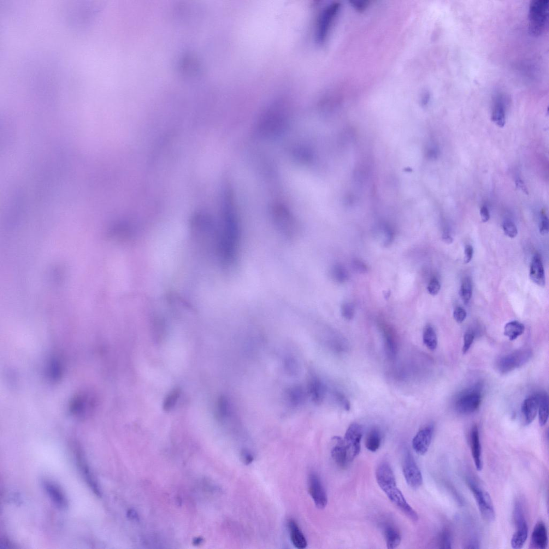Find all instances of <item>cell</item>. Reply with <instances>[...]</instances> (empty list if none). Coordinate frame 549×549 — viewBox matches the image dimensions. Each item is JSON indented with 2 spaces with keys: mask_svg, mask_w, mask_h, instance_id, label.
<instances>
[{
  "mask_svg": "<svg viewBox=\"0 0 549 549\" xmlns=\"http://www.w3.org/2000/svg\"><path fill=\"white\" fill-rule=\"evenodd\" d=\"M223 225L218 236L217 250L224 266H231L237 258L240 240L239 226L233 195L228 191L224 200Z\"/></svg>",
  "mask_w": 549,
  "mask_h": 549,
  "instance_id": "1",
  "label": "cell"
},
{
  "mask_svg": "<svg viewBox=\"0 0 549 549\" xmlns=\"http://www.w3.org/2000/svg\"><path fill=\"white\" fill-rule=\"evenodd\" d=\"M377 484L391 502L411 520L416 522L418 516L415 511L407 503L402 492L397 486L393 471L387 462L381 463L376 470Z\"/></svg>",
  "mask_w": 549,
  "mask_h": 549,
  "instance_id": "2",
  "label": "cell"
},
{
  "mask_svg": "<svg viewBox=\"0 0 549 549\" xmlns=\"http://www.w3.org/2000/svg\"><path fill=\"white\" fill-rule=\"evenodd\" d=\"M287 126L285 115L280 111H269L260 121L257 128L258 134L261 137L273 139L282 135Z\"/></svg>",
  "mask_w": 549,
  "mask_h": 549,
  "instance_id": "3",
  "label": "cell"
},
{
  "mask_svg": "<svg viewBox=\"0 0 549 549\" xmlns=\"http://www.w3.org/2000/svg\"><path fill=\"white\" fill-rule=\"evenodd\" d=\"M529 31L535 36L544 33L548 26L549 1L534 0L530 2L529 9Z\"/></svg>",
  "mask_w": 549,
  "mask_h": 549,
  "instance_id": "4",
  "label": "cell"
},
{
  "mask_svg": "<svg viewBox=\"0 0 549 549\" xmlns=\"http://www.w3.org/2000/svg\"><path fill=\"white\" fill-rule=\"evenodd\" d=\"M272 217L276 228L286 237L292 239L296 235L298 230L297 222L286 206L281 204L274 206Z\"/></svg>",
  "mask_w": 549,
  "mask_h": 549,
  "instance_id": "5",
  "label": "cell"
},
{
  "mask_svg": "<svg viewBox=\"0 0 549 549\" xmlns=\"http://www.w3.org/2000/svg\"><path fill=\"white\" fill-rule=\"evenodd\" d=\"M467 484L471 491L473 492L482 517L487 521H494L495 512L491 495L473 480H467Z\"/></svg>",
  "mask_w": 549,
  "mask_h": 549,
  "instance_id": "6",
  "label": "cell"
},
{
  "mask_svg": "<svg viewBox=\"0 0 549 549\" xmlns=\"http://www.w3.org/2000/svg\"><path fill=\"white\" fill-rule=\"evenodd\" d=\"M482 395L480 388L475 387L468 389L458 397L456 402V408L460 414H472L479 408L481 403Z\"/></svg>",
  "mask_w": 549,
  "mask_h": 549,
  "instance_id": "7",
  "label": "cell"
},
{
  "mask_svg": "<svg viewBox=\"0 0 549 549\" xmlns=\"http://www.w3.org/2000/svg\"><path fill=\"white\" fill-rule=\"evenodd\" d=\"M516 524V532L511 539V546L513 549H521L526 543L528 534V527L525 518L522 505L517 503L513 513Z\"/></svg>",
  "mask_w": 549,
  "mask_h": 549,
  "instance_id": "8",
  "label": "cell"
},
{
  "mask_svg": "<svg viewBox=\"0 0 549 549\" xmlns=\"http://www.w3.org/2000/svg\"><path fill=\"white\" fill-rule=\"evenodd\" d=\"M362 436L363 429L358 423L351 424L347 430L344 439L351 462L361 452Z\"/></svg>",
  "mask_w": 549,
  "mask_h": 549,
  "instance_id": "9",
  "label": "cell"
},
{
  "mask_svg": "<svg viewBox=\"0 0 549 549\" xmlns=\"http://www.w3.org/2000/svg\"><path fill=\"white\" fill-rule=\"evenodd\" d=\"M403 470L405 481L410 487L418 489L422 485L423 476L421 471L415 459L408 451L404 454Z\"/></svg>",
  "mask_w": 549,
  "mask_h": 549,
  "instance_id": "10",
  "label": "cell"
},
{
  "mask_svg": "<svg viewBox=\"0 0 549 549\" xmlns=\"http://www.w3.org/2000/svg\"><path fill=\"white\" fill-rule=\"evenodd\" d=\"M532 353L528 350L516 351L501 358L498 362L497 368L501 374H506L526 363Z\"/></svg>",
  "mask_w": 549,
  "mask_h": 549,
  "instance_id": "11",
  "label": "cell"
},
{
  "mask_svg": "<svg viewBox=\"0 0 549 549\" xmlns=\"http://www.w3.org/2000/svg\"><path fill=\"white\" fill-rule=\"evenodd\" d=\"M308 489L317 508L320 510L325 508L328 503L327 495L320 478L315 472L309 476Z\"/></svg>",
  "mask_w": 549,
  "mask_h": 549,
  "instance_id": "12",
  "label": "cell"
},
{
  "mask_svg": "<svg viewBox=\"0 0 549 549\" xmlns=\"http://www.w3.org/2000/svg\"><path fill=\"white\" fill-rule=\"evenodd\" d=\"M434 432L432 425H429L421 429L413 438L412 445L413 449L419 455L423 456L429 450L432 443Z\"/></svg>",
  "mask_w": 549,
  "mask_h": 549,
  "instance_id": "13",
  "label": "cell"
},
{
  "mask_svg": "<svg viewBox=\"0 0 549 549\" xmlns=\"http://www.w3.org/2000/svg\"><path fill=\"white\" fill-rule=\"evenodd\" d=\"M331 456L335 464L341 469H345L351 463L344 439L340 436L332 438Z\"/></svg>",
  "mask_w": 549,
  "mask_h": 549,
  "instance_id": "14",
  "label": "cell"
},
{
  "mask_svg": "<svg viewBox=\"0 0 549 549\" xmlns=\"http://www.w3.org/2000/svg\"><path fill=\"white\" fill-rule=\"evenodd\" d=\"M470 443L475 467L478 471H480L483 468L482 451L479 431L476 426L471 429Z\"/></svg>",
  "mask_w": 549,
  "mask_h": 549,
  "instance_id": "15",
  "label": "cell"
},
{
  "mask_svg": "<svg viewBox=\"0 0 549 549\" xmlns=\"http://www.w3.org/2000/svg\"><path fill=\"white\" fill-rule=\"evenodd\" d=\"M548 545L547 529L545 523L540 521L537 523L534 528L530 540V547L534 549H545Z\"/></svg>",
  "mask_w": 549,
  "mask_h": 549,
  "instance_id": "16",
  "label": "cell"
},
{
  "mask_svg": "<svg viewBox=\"0 0 549 549\" xmlns=\"http://www.w3.org/2000/svg\"><path fill=\"white\" fill-rule=\"evenodd\" d=\"M530 277L536 285L544 287L546 285V276L544 265L540 256L535 255L531 262Z\"/></svg>",
  "mask_w": 549,
  "mask_h": 549,
  "instance_id": "17",
  "label": "cell"
},
{
  "mask_svg": "<svg viewBox=\"0 0 549 549\" xmlns=\"http://www.w3.org/2000/svg\"><path fill=\"white\" fill-rule=\"evenodd\" d=\"M491 120L500 128L505 125L506 105L504 97L501 94H498L494 99Z\"/></svg>",
  "mask_w": 549,
  "mask_h": 549,
  "instance_id": "18",
  "label": "cell"
},
{
  "mask_svg": "<svg viewBox=\"0 0 549 549\" xmlns=\"http://www.w3.org/2000/svg\"><path fill=\"white\" fill-rule=\"evenodd\" d=\"M539 408V395L527 398L522 405V412L527 425L532 423L537 415Z\"/></svg>",
  "mask_w": 549,
  "mask_h": 549,
  "instance_id": "19",
  "label": "cell"
},
{
  "mask_svg": "<svg viewBox=\"0 0 549 549\" xmlns=\"http://www.w3.org/2000/svg\"><path fill=\"white\" fill-rule=\"evenodd\" d=\"M288 526L290 539L294 547L298 549L306 548L308 546V542L297 522L293 519H290L288 521Z\"/></svg>",
  "mask_w": 549,
  "mask_h": 549,
  "instance_id": "20",
  "label": "cell"
},
{
  "mask_svg": "<svg viewBox=\"0 0 549 549\" xmlns=\"http://www.w3.org/2000/svg\"><path fill=\"white\" fill-rule=\"evenodd\" d=\"M44 487L50 497L56 505L61 509H64L67 506L66 497H64L61 490L55 484L46 482L44 483Z\"/></svg>",
  "mask_w": 549,
  "mask_h": 549,
  "instance_id": "21",
  "label": "cell"
},
{
  "mask_svg": "<svg viewBox=\"0 0 549 549\" xmlns=\"http://www.w3.org/2000/svg\"><path fill=\"white\" fill-rule=\"evenodd\" d=\"M387 547L389 549L397 548L401 542L399 531L392 525L387 524L383 528Z\"/></svg>",
  "mask_w": 549,
  "mask_h": 549,
  "instance_id": "22",
  "label": "cell"
},
{
  "mask_svg": "<svg viewBox=\"0 0 549 549\" xmlns=\"http://www.w3.org/2000/svg\"><path fill=\"white\" fill-rule=\"evenodd\" d=\"M524 326L518 321L507 323L504 327V335L511 341L516 340L524 332Z\"/></svg>",
  "mask_w": 549,
  "mask_h": 549,
  "instance_id": "23",
  "label": "cell"
},
{
  "mask_svg": "<svg viewBox=\"0 0 549 549\" xmlns=\"http://www.w3.org/2000/svg\"><path fill=\"white\" fill-rule=\"evenodd\" d=\"M539 395V420L541 427L547 424L549 418V399L546 394Z\"/></svg>",
  "mask_w": 549,
  "mask_h": 549,
  "instance_id": "24",
  "label": "cell"
},
{
  "mask_svg": "<svg viewBox=\"0 0 549 549\" xmlns=\"http://www.w3.org/2000/svg\"><path fill=\"white\" fill-rule=\"evenodd\" d=\"M423 340L425 345L431 350H434L438 345L437 336L434 328L427 325L424 328Z\"/></svg>",
  "mask_w": 549,
  "mask_h": 549,
  "instance_id": "25",
  "label": "cell"
},
{
  "mask_svg": "<svg viewBox=\"0 0 549 549\" xmlns=\"http://www.w3.org/2000/svg\"><path fill=\"white\" fill-rule=\"evenodd\" d=\"M381 438L378 430L375 429L371 430L367 435L365 441V446L367 449L375 452L379 450L381 445Z\"/></svg>",
  "mask_w": 549,
  "mask_h": 549,
  "instance_id": "26",
  "label": "cell"
},
{
  "mask_svg": "<svg viewBox=\"0 0 549 549\" xmlns=\"http://www.w3.org/2000/svg\"><path fill=\"white\" fill-rule=\"evenodd\" d=\"M333 279L337 283H344L349 279V274L343 265L338 263L333 265L331 269Z\"/></svg>",
  "mask_w": 549,
  "mask_h": 549,
  "instance_id": "27",
  "label": "cell"
},
{
  "mask_svg": "<svg viewBox=\"0 0 549 549\" xmlns=\"http://www.w3.org/2000/svg\"><path fill=\"white\" fill-rule=\"evenodd\" d=\"M383 336L385 339L386 350L389 357H393L396 355L397 346V342L389 329H385L383 330Z\"/></svg>",
  "mask_w": 549,
  "mask_h": 549,
  "instance_id": "28",
  "label": "cell"
},
{
  "mask_svg": "<svg viewBox=\"0 0 549 549\" xmlns=\"http://www.w3.org/2000/svg\"><path fill=\"white\" fill-rule=\"evenodd\" d=\"M473 293V285L469 277H465L462 282L460 294L464 303H468Z\"/></svg>",
  "mask_w": 549,
  "mask_h": 549,
  "instance_id": "29",
  "label": "cell"
},
{
  "mask_svg": "<svg viewBox=\"0 0 549 549\" xmlns=\"http://www.w3.org/2000/svg\"><path fill=\"white\" fill-rule=\"evenodd\" d=\"M181 391L179 389H174L171 392L166 398L165 399L163 404V409L165 411H170L172 410L177 403L180 398Z\"/></svg>",
  "mask_w": 549,
  "mask_h": 549,
  "instance_id": "30",
  "label": "cell"
},
{
  "mask_svg": "<svg viewBox=\"0 0 549 549\" xmlns=\"http://www.w3.org/2000/svg\"><path fill=\"white\" fill-rule=\"evenodd\" d=\"M293 155L298 161L304 163L309 162L312 158V152L304 147H296L293 151Z\"/></svg>",
  "mask_w": 549,
  "mask_h": 549,
  "instance_id": "31",
  "label": "cell"
},
{
  "mask_svg": "<svg viewBox=\"0 0 549 549\" xmlns=\"http://www.w3.org/2000/svg\"><path fill=\"white\" fill-rule=\"evenodd\" d=\"M382 241L386 245L391 244L394 239V231L391 226L387 224L382 226L381 229Z\"/></svg>",
  "mask_w": 549,
  "mask_h": 549,
  "instance_id": "32",
  "label": "cell"
},
{
  "mask_svg": "<svg viewBox=\"0 0 549 549\" xmlns=\"http://www.w3.org/2000/svg\"><path fill=\"white\" fill-rule=\"evenodd\" d=\"M438 544L441 549H451L452 541L450 533L447 530L441 532L439 536Z\"/></svg>",
  "mask_w": 549,
  "mask_h": 549,
  "instance_id": "33",
  "label": "cell"
},
{
  "mask_svg": "<svg viewBox=\"0 0 549 549\" xmlns=\"http://www.w3.org/2000/svg\"><path fill=\"white\" fill-rule=\"evenodd\" d=\"M503 229L505 234L511 238H514L518 234V229L516 224L511 221H506L503 223Z\"/></svg>",
  "mask_w": 549,
  "mask_h": 549,
  "instance_id": "34",
  "label": "cell"
},
{
  "mask_svg": "<svg viewBox=\"0 0 549 549\" xmlns=\"http://www.w3.org/2000/svg\"><path fill=\"white\" fill-rule=\"evenodd\" d=\"M342 316L346 319L350 320L355 316V308L352 304L350 303H345L341 307Z\"/></svg>",
  "mask_w": 549,
  "mask_h": 549,
  "instance_id": "35",
  "label": "cell"
},
{
  "mask_svg": "<svg viewBox=\"0 0 549 549\" xmlns=\"http://www.w3.org/2000/svg\"><path fill=\"white\" fill-rule=\"evenodd\" d=\"M441 286L439 280L433 277L430 280L428 286V291L431 295L435 296L440 290Z\"/></svg>",
  "mask_w": 549,
  "mask_h": 549,
  "instance_id": "36",
  "label": "cell"
},
{
  "mask_svg": "<svg viewBox=\"0 0 549 549\" xmlns=\"http://www.w3.org/2000/svg\"><path fill=\"white\" fill-rule=\"evenodd\" d=\"M475 339V335L473 333L468 332L466 333L464 336V345L462 348V352L463 353L467 352L469 350L472 344H473Z\"/></svg>",
  "mask_w": 549,
  "mask_h": 549,
  "instance_id": "37",
  "label": "cell"
},
{
  "mask_svg": "<svg viewBox=\"0 0 549 549\" xmlns=\"http://www.w3.org/2000/svg\"><path fill=\"white\" fill-rule=\"evenodd\" d=\"M549 229V222L548 216L545 212H542L539 224L540 232L542 234L545 235L548 233Z\"/></svg>",
  "mask_w": 549,
  "mask_h": 549,
  "instance_id": "38",
  "label": "cell"
},
{
  "mask_svg": "<svg viewBox=\"0 0 549 549\" xmlns=\"http://www.w3.org/2000/svg\"><path fill=\"white\" fill-rule=\"evenodd\" d=\"M453 317L458 323H461L467 317V312L462 307H457L454 311Z\"/></svg>",
  "mask_w": 549,
  "mask_h": 549,
  "instance_id": "39",
  "label": "cell"
},
{
  "mask_svg": "<svg viewBox=\"0 0 549 549\" xmlns=\"http://www.w3.org/2000/svg\"><path fill=\"white\" fill-rule=\"evenodd\" d=\"M352 266L357 272L361 274L367 273L369 269L368 265L359 259L353 260Z\"/></svg>",
  "mask_w": 549,
  "mask_h": 549,
  "instance_id": "40",
  "label": "cell"
},
{
  "mask_svg": "<svg viewBox=\"0 0 549 549\" xmlns=\"http://www.w3.org/2000/svg\"><path fill=\"white\" fill-rule=\"evenodd\" d=\"M335 397L340 405L343 406L345 410H350V404L349 401H348L344 394L338 393L336 394Z\"/></svg>",
  "mask_w": 549,
  "mask_h": 549,
  "instance_id": "41",
  "label": "cell"
},
{
  "mask_svg": "<svg viewBox=\"0 0 549 549\" xmlns=\"http://www.w3.org/2000/svg\"><path fill=\"white\" fill-rule=\"evenodd\" d=\"M241 459L245 464L249 465L253 462L254 457L250 452L244 450L241 452Z\"/></svg>",
  "mask_w": 549,
  "mask_h": 549,
  "instance_id": "42",
  "label": "cell"
},
{
  "mask_svg": "<svg viewBox=\"0 0 549 549\" xmlns=\"http://www.w3.org/2000/svg\"><path fill=\"white\" fill-rule=\"evenodd\" d=\"M474 250L473 247L468 245L465 247L464 261L465 263H468L473 257Z\"/></svg>",
  "mask_w": 549,
  "mask_h": 549,
  "instance_id": "43",
  "label": "cell"
},
{
  "mask_svg": "<svg viewBox=\"0 0 549 549\" xmlns=\"http://www.w3.org/2000/svg\"><path fill=\"white\" fill-rule=\"evenodd\" d=\"M480 215L483 223L488 222L491 218L489 209L486 205H483L480 210Z\"/></svg>",
  "mask_w": 549,
  "mask_h": 549,
  "instance_id": "44",
  "label": "cell"
},
{
  "mask_svg": "<svg viewBox=\"0 0 549 549\" xmlns=\"http://www.w3.org/2000/svg\"><path fill=\"white\" fill-rule=\"evenodd\" d=\"M516 185L517 188H518L519 190H521L526 195L529 194L528 188L526 184H525V183L522 179H521L520 178L517 179L516 180Z\"/></svg>",
  "mask_w": 549,
  "mask_h": 549,
  "instance_id": "45",
  "label": "cell"
},
{
  "mask_svg": "<svg viewBox=\"0 0 549 549\" xmlns=\"http://www.w3.org/2000/svg\"><path fill=\"white\" fill-rule=\"evenodd\" d=\"M442 239H443V240L447 244H451L453 243V239L451 237V235H450V234L448 232H445L443 235H442Z\"/></svg>",
  "mask_w": 549,
  "mask_h": 549,
  "instance_id": "46",
  "label": "cell"
},
{
  "mask_svg": "<svg viewBox=\"0 0 549 549\" xmlns=\"http://www.w3.org/2000/svg\"><path fill=\"white\" fill-rule=\"evenodd\" d=\"M479 543L476 541H471L469 543L467 546L465 547L466 549H478L479 548Z\"/></svg>",
  "mask_w": 549,
  "mask_h": 549,
  "instance_id": "47",
  "label": "cell"
}]
</instances>
